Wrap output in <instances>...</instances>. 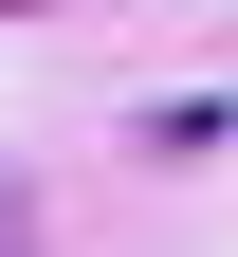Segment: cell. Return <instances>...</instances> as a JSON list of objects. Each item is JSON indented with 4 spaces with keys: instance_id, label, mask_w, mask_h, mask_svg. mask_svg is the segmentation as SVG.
Listing matches in <instances>:
<instances>
[{
    "instance_id": "cell-1",
    "label": "cell",
    "mask_w": 238,
    "mask_h": 257,
    "mask_svg": "<svg viewBox=\"0 0 238 257\" xmlns=\"http://www.w3.org/2000/svg\"><path fill=\"white\" fill-rule=\"evenodd\" d=\"M0 257H19V166H0Z\"/></svg>"
}]
</instances>
